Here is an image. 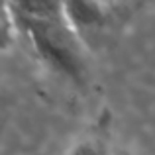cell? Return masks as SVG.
<instances>
[{
    "label": "cell",
    "instance_id": "cell-6",
    "mask_svg": "<svg viewBox=\"0 0 155 155\" xmlns=\"http://www.w3.org/2000/svg\"><path fill=\"white\" fill-rule=\"evenodd\" d=\"M98 2H100V4H102V6H104L106 2H112V0H98Z\"/></svg>",
    "mask_w": 155,
    "mask_h": 155
},
{
    "label": "cell",
    "instance_id": "cell-3",
    "mask_svg": "<svg viewBox=\"0 0 155 155\" xmlns=\"http://www.w3.org/2000/svg\"><path fill=\"white\" fill-rule=\"evenodd\" d=\"M18 20H63L61 0H12Z\"/></svg>",
    "mask_w": 155,
    "mask_h": 155
},
{
    "label": "cell",
    "instance_id": "cell-4",
    "mask_svg": "<svg viewBox=\"0 0 155 155\" xmlns=\"http://www.w3.org/2000/svg\"><path fill=\"white\" fill-rule=\"evenodd\" d=\"M67 155H110V151L100 140L87 137V140L73 143V147L67 151Z\"/></svg>",
    "mask_w": 155,
    "mask_h": 155
},
{
    "label": "cell",
    "instance_id": "cell-5",
    "mask_svg": "<svg viewBox=\"0 0 155 155\" xmlns=\"http://www.w3.org/2000/svg\"><path fill=\"white\" fill-rule=\"evenodd\" d=\"M12 41V16L10 10L0 2V51L6 49Z\"/></svg>",
    "mask_w": 155,
    "mask_h": 155
},
{
    "label": "cell",
    "instance_id": "cell-2",
    "mask_svg": "<svg viewBox=\"0 0 155 155\" xmlns=\"http://www.w3.org/2000/svg\"><path fill=\"white\" fill-rule=\"evenodd\" d=\"M61 16L73 31L98 26L104 20V6L98 0H61Z\"/></svg>",
    "mask_w": 155,
    "mask_h": 155
},
{
    "label": "cell",
    "instance_id": "cell-1",
    "mask_svg": "<svg viewBox=\"0 0 155 155\" xmlns=\"http://www.w3.org/2000/svg\"><path fill=\"white\" fill-rule=\"evenodd\" d=\"M31 45L49 65L63 75L79 81L84 73V61L77 31L65 20H18Z\"/></svg>",
    "mask_w": 155,
    "mask_h": 155
}]
</instances>
